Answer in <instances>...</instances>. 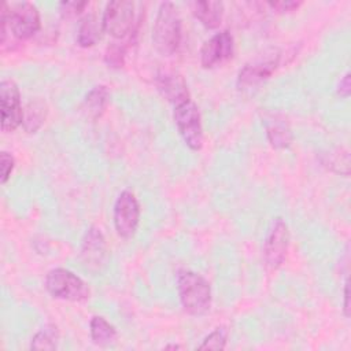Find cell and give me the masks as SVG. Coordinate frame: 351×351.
I'll return each instance as SVG.
<instances>
[{
  "mask_svg": "<svg viewBox=\"0 0 351 351\" xmlns=\"http://www.w3.org/2000/svg\"><path fill=\"white\" fill-rule=\"evenodd\" d=\"M1 22V37L0 43L4 44L7 37H12L16 41H23L32 38L38 33L41 27V18L38 8L29 1L16 3L10 5L3 3L0 11Z\"/></svg>",
  "mask_w": 351,
  "mask_h": 351,
  "instance_id": "obj_1",
  "label": "cell"
},
{
  "mask_svg": "<svg viewBox=\"0 0 351 351\" xmlns=\"http://www.w3.org/2000/svg\"><path fill=\"white\" fill-rule=\"evenodd\" d=\"M182 40V21L177 5L163 1L158 7L152 26V41L155 48L165 56L178 51Z\"/></svg>",
  "mask_w": 351,
  "mask_h": 351,
  "instance_id": "obj_2",
  "label": "cell"
},
{
  "mask_svg": "<svg viewBox=\"0 0 351 351\" xmlns=\"http://www.w3.org/2000/svg\"><path fill=\"white\" fill-rule=\"evenodd\" d=\"M177 289L181 306L185 313L199 317L211 307V287L208 281L191 270L180 271L177 277Z\"/></svg>",
  "mask_w": 351,
  "mask_h": 351,
  "instance_id": "obj_3",
  "label": "cell"
},
{
  "mask_svg": "<svg viewBox=\"0 0 351 351\" xmlns=\"http://www.w3.org/2000/svg\"><path fill=\"white\" fill-rule=\"evenodd\" d=\"M45 289L56 299L67 302H85L90 298L89 285L71 270L55 267L49 270L44 280Z\"/></svg>",
  "mask_w": 351,
  "mask_h": 351,
  "instance_id": "obj_4",
  "label": "cell"
},
{
  "mask_svg": "<svg viewBox=\"0 0 351 351\" xmlns=\"http://www.w3.org/2000/svg\"><path fill=\"white\" fill-rule=\"evenodd\" d=\"M134 21V3L129 0H112L107 3L101 16L103 30L118 40H123L133 33Z\"/></svg>",
  "mask_w": 351,
  "mask_h": 351,
  "instance_id": "obj_5",
  "label": "cell"
},
{
  "mask_svg": "<svg viewBox=\"0 0 351 351\" xmlns=\"http://www.w3.org/2000/svg\"><path fill=\"white\" fill-rule=\"evenodd\" d=\"M173 118L184 143L193 151L203 147L204 134L197 106L189 99L174 107Z\"/></svg>",
  "mask_w": 351,
  "mask_h": 351,
  "instance_id": "obj_6",
  "label": "cell"
},
{
  "mask_svg": "<svg viewBox=\"0 0 351 351\" xmlns=\"http://www.w3.org/2000/svg\"><path fill=\"white\" fill-rule=\"evenodd\" d=\"M289 247V229L282 218H276L263 243L265 265L270 270H277L285 261Z\"/></svg>",
  "mask_w": 351,
  "mask_h": 351,
  "instance_id": "obj_7",
  "label": "cell"
},
{
  "mask_svg": "<svg viewBox=\"0 0 351 351\" xmlns=\"http://www.w3.org/2000/svg\"><path fill=\"white\" fill-rule=\"evenodd\" d=\"M140 222V204L136 195L130 191H122L114 204V226L122 239H130L136 234Z\"/></svg>",
  "mask_w": 351,
  "mask_h": 351,
  "instance_id": "obj_8",
  "label": "cell"
},
{
  "mask_svg": "<svg viewBox=\"0 0 351 351\" xmlns=\"http://www.w3.org/2000/svg\"><path fill=\"white\" fill-rule=\"evenodd\" d=\"M1 103V130L5 133L14 132L22 125L23 108L21 104V93L15 81L4 78L0 84Z\"/></svg>",
  "mask_w": 351,
  "mask_h": 351,
  "instance_id": "obj_9",
  "label": "cell"
},
{
  "mask_svg": "<svg viewBox=\"0 0 351 351\" xmlns=\"http://www.w3.org/2000/svg\"><path fill=\"white\" fill-rule=\"evenodd\" d=\"M280 60L281 53L278 51H273L271 53L265 55V58L261 56L245 63L237 74V88L250 89L262 84L277 70Z\"/></svg>",
  "mask_w": 351,
  "mask_h": 351,
  "instance_id": "obj_10",
  "label": "cell"
},
{
  "mask_svg": "<svg viewBox=\"0 0 351 351\" xmlns=\"http://www.w3.org/2000/svg\"><path fill=\"white\" fill-rule=\"evenodd\" d=\"M81 262L92 273L100 271L108 256L106 237L101 230L96 226H90L82 236L81 250H80Z\"/></svg>",
  "mask_w": 351,
  "mask_h": 351,
  "instance_id": "obj_11",
  "label": "cell"
},
{
  "mask_svg": "<svg viewBox=\"0 0 351 351\" xmlns=\"http://www.w3.org/2000/svg\"><path fill=\"white\" fill-rule=\"evenodd\" d=\"M234 52V38L229 30L213 34L200 48V64L204 69H214L229 59Z\"/></svg>",
  "mask_w": 351,
  "mask_h": 351,
  "instance_id": "obj_12",
  "label": "cell"
},
{
  "mask_svg": "<svg viewBox=\"0 0 351 351\" xmlns=\"http://www.w3.org/2000/svg\"><path fill=\"white\" fill-rule=\"evenodd\" d=\"M155 86L159 93L171 104L178 106L191 99L184 77L173 70H162L155 77Z\"/></svg>",
  "mask_w": 351,
  "mask_h": 351,
  "instance_id": "obj_13",
  "label": "cell"
},
{
  "mask_svg": "<svg viewBox=\"0 0 351 351\" xmlns=\"http://www.w3.org/2000/svg\"><path fill=\"white\" fill-rule=\"evenodd\" d=\"M266 137L270 145L276 149H285L292 144L293 136L289 123L281 114H269L265 118Z\"/></svg>",
  "mask_w": 351,
  "mask_h": 351,
  "instance_id": "obj_14",
  "label": "cell"
},
{
  "mask_svg": "<svg viewBox=\"0 0 351 351\" xmlns=\"http://www.w3.org/2000/svg\"><path fill=\"white\" fill-rule=\"evenodd\" d=\"M193 16L206 27H219L223 16V3L217 0H196L189 3Z\"/></svg>",
  "mask_w": 351,
  "mask_h": 351,
  "instance_id": "obj_15",
  "label": "cell"
},
{
  "mask_svg": "<svg viewBox=\"0 0 351 351\" xmlns=\"http://www.w3.org/2000/svg\"><path fill=\"white\" fill-rule=\"evenodd\" d=\"M108 101H110V92L107 86L96 85L86 93L82 101L81 110L88 118L96 121L104 114L108 106Z\"/></svg>",
  "mask_w": 351,
  "mask_h": 351,
  "instance_id": "obj_16",
  "label": "cell"
},
{
  "mask_svg": "<svg viewBox=\"0 0 351 351\" xmlns=\"http://www.w3.org/2000/svg\"><path fill=\"white\" fill-rule=\"evenodd\" d=\"M103 32L101 21L97 19L95 14H88L82 18L77 29V44L82 48L93 47L99 40Z\"/></svg>",
  "mask_w": 351,
  "mask_h": 351,
  "instance_id": "obj_17",
  "label": "cell"
},
{
  "mask_svg": "<svg viewBox=\"0 0 351 351\" xmlns=\"http://www.w3.org/2000/svg\"><path fill=\"white\" fill-rule=\"evenodd\" d=\"M48 115L47 103L41 99L30 100L23 108L22 126L27 133H36L45 122Z\"/></svg>",
  "mask_w": 351,
  "mask_h": 351,
  "instance_id": "obj_18",
  "label": "cell"
},
{
  "mask_svg": "<svg viewBox=\"0 0 351 351\" xmlns=\"http://www.w3.org/2000/svg\"><path fill=\"white\" fill-rule=\"evenodd\" d=\"M89 333H90L92 341L100 347L112 344L118 337L115 326L101 315L92 317L89 322Z\"/></svg>",
  "mask_w": 351,
  "mask_h": 351,
  "instance_id": "obj_19",
  "label": "cell"
},
{
  "mask_svg": "<svg viewBox=\"0 0 351 351\" xmlns=\"http://www.w3.org/2000/svg\"><path fill=\"white\" fill-rule=\"evenodd\" d=\"M321 162L324 166H326L329 170L348 176L350 174V154L347 149H335L329 151L328 154H324L321 158Z\"/></svg>",
  "mask_w": 351,
  "mask_h": 351,
  "instance_id": "obj_20",
  "label": "cell"
},
{
  "mask_svg": "<svg viewBox=\"0 0 351 351\" xmlns=\"http://www.w3.org/2000/svg\"><path fill=\"white\" fill-rule=\"evenodd\" d=\"M59 332L58 328L52 324L41 328L32 339V350H55L58 346Z\"/></svg>",
  "mask_w": 351,
  "mask_h": 351,
  "instance_id": "obj_21",
  "label": "cell"
},
{
  "mask_svg": "<svg viewBox=\"0 0 351 351\" xmlns=\"http://www.w3.org/2000/svg\"><path fill=\"white\" fill-rule=\"evenodd\" d=\"M128 49V41L125 43H112L107 47L104 52V62L111 69H121L125 64V56Z\"/></svg>",
  "mask_w": 351,
  "mask_h": 351,
  "instance_id": "obj_22",
  "label": "cell"
},
{
  "mask_svg": "<svg viewBox=\"0 0 351 351\" xmlns=\"http://www.w3.org/2000/svg\"><path fill=\"white\" fill-rule=\"evenodd\" d=\"M228 335L226 326H218L203 339L197 350H223L226 347Z\"/></svg>",
  "mask_w": 351,
  "mask_h": 351,
  "instance_id": "obj_23",
  "label": "cell"
},
{
  "mask_svg": "<svg viewBox=\"0 0 351 351\" xmlns=\"http://www.w3.org/2000/svg\"><path fill=\"white\" fill-rule=\"evenodd\" d=\"M88 1H62L59 3V12L64 19H73L82 14Z\"/></svg>",
  "mask_w": 351,
  "mask_h": 351,
  "instance_id": "obj_24",
  "label": "cell"
},
{
  "mask_svg": "<svg viewBox=\"0 0 351 351\" xmlns=\"http://www.w3.org/2000/svg\"><path fill=\"white\" fill-rule=\"evenodd\" d=\"M14 166H15V159L11 154H8L7 151H3L0 154V171H1V176H0V182L4 185L8 178L11 177V173L14 170Z\"/></svg>",
  "mask_w": 351,
  "mask_h": 351,
  "instance_id": "obj_25",
  "label": "cell"
},
{
  "mask_svg": "<svg viewBox=\"0 0 351 351\" xmlns=\"http://www.w3.org/2000/svg\"><path fill=\"white\" fill-rule=\"evenodd\" d=\"M273 11L277 12H292L296 11L303 1L300 0H278V1H267L266 3Z\"/></svg>",
  "mask_w": 351,
  "mask_h": 351,
  "instance_id": "obj_26",
  "label": "cell"
},
{
  "mask_svg": "<svg viewBox=\"0 0 351 351\" xmlns=\"http://www.w3.org/2000/svg\"><path fill=\"white\" fill-rule=\"evenodd\" d=\"M336 92L339 96L341 97H348L350 96V92H351V81H350V73L347 71L339 81L337 84V88H336Z\"/></svg>",
  "mask_w": 351,
  "mask_h": 351,
  "instance_id": "obj_27",
  "label": "cell"
},
{
  "mask_svg": "<svg viewBox=\"0 0 351 351\" xmlns=\"http://www.w3.org/2000/svg\"><path fill=\"white\" fill-rule=\"evenodd\" d=\"M343 313L346 317H350V287L348 280L344 284V303H343Z\"/></svg>",
  "mask_w": 351,
  "mask_h": 351,
  "instance_id": "obj_28",
  "label": "cell"
},
{
  "mask_svg": "<svg viewBox=\"0 0 351 351\" xmlns=\"http://www.w3.org/2000/svg\"><path fill=\"white\" fill-rule=\"evenodd\" d=\"M165 348H173V350H176V348H181V346H178V344H171V346H166Z\"/></svg>",
  "mask_w": 351,
  "mask_h": 351,
  "instance_id": "obj_29",
  "label": "cell"
}]
</instances>
